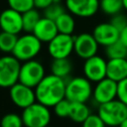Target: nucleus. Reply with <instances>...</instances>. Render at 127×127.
I'll use <instances>...</instances> for the list:
<instances>
[{"label": "nucleus", "mask_w": 127, "mask_h": 127, "mask_svg": "<svg viewBox=\"0 0 127 127\" xmlns=\"http://www.w3.org/2000/svg\"><path fill=\"white\" fill-rule=\"evenodd\" d=\"M33 34L42 42V43H49L52 41L58 34V28L56 22L54 20L48 19L46 17H42L41 20L36 25Z\"/></svg>", "instance_id": "dca6fc26"}, {"label": "nucleus", "mask_w": 127, "mask_h": 127, "mask_svg": "<svg viewBox=\"0 0 127 127\" xmlns=\"http://www.w3.org/2000/svg\"><path fill=\"white\" fill-rule=\"evenodd\" d=\"M107 77L119 82L127 77V59H111L107 61Z\"/></svg>", "instance_id": "f3484780"}, {"label": "nucleus", "mask_w": 127, "mask_h": 127, "mask_svg": "<svg viewBox=\"0 0 127 127\" xmlns=\"http://www.w3.org/2000/svg\"><path fill=\"white\" fill-rule=\"evenodd\" d=\"M119 40L127 47V26L120 32V38H119Z\"/></svg>", "instance_id": "473e14b6"}, {"label": "nucleus", "mask_w": 127, "mask_h": 127, "mask_svg": "<svg viewBox=\"0 0 127 127\" xmlns=\"http://www.w3.org/2000/svg\"><path fill=\"white\" fill-rule=\"evenodd\" d=\"M97 114L107 127H118L127 118V105L116 98L98 105Z\"/></svg>", "instance_id": "20e7f679"}, {"label": "nucleus", "mask_w": 127, "mask_h": 127, "mask_svg": "<svg viewBox=\"0 0 127 127\" xmlns=\"http://www.w3.org/2000/svg\"><path fill=\"white\" fill-rule=\"evenodd\" d=\"M117 99L127 105V77L117 82Z\"/></svg>", "instance_id": "7c9ffc66"}, {"label": "nucleus", "mask_w": 127, "mask_h": 127, "mask_svg": "<svg viewBox=\"0 0 127 127\" xmlns=\"http://www.w3.org/2000/svg\"><path fill=\"white\" fill-rule=\"evenodd\" d=\"M92 82L85 76H73L65 80V98L70 102L86 103L92 98Z\"/></svg>", "instance_id": "f03ea898"}, {"label": "nucleus", "mask_w": 127, "mask_h": 127, "mask_svg": "<svg viewBox=\"0 0 127 127\" xmlns=\"http://www.w3.org/2000/svg\"><path fill=\"white\" fill-rule=\"evenodd\" d=\"M42 44L43 43L33 33H25L18 37L12 55L23 63L35 60L42 50Z\"/></svg>", "instance_id": "7ed1b4c3"}, {"label": "nucleus", "mask_w": 127, "mask_h": 127, "mask_svg": "<svg viewBox=\"0 0 127 127\" xmlns=\"http://www.w3.org/2000/svg\"><path fill=\"white\" fill-rule=\"evenodd\" d=\"M9 96L12 103L22 110L37 101L35 88L25 85L19 81L9 88Z\"/></svg>", "instance_id": "9b49d317"}, {"label": "nucleus", "mask_w": 127, "mask_h": 127, "mask_svg": "<svg viewBox=\"0 0 127 127\" xmlns=\"http://www.w3.org/2000/svg\"><path fill=\"white\" fill-rule=\"evenodd\" d=\"M21 116L24 127H47L52 120L50 107L38 101L23 109Z\"/></svg>", "instance_id": "39448f33"}, {"label": "nucleus", "mask_w": 127, "mask_h": 127, "mask_svg": "<svg viewBox=\"0 0 127 127\" xmlns=\"http://www.w3.org/2000/svg\"><path fill=\"white\" fill-rule=\"evenodd\" d=\"M105 56L108 60L111 59H127V47L118 40L117 42L104 48Z\"/></svg>", "instance_id": "4be33fe9"}, {"label": "nucleus", "mask_w": 127, "mask_h": 127, "mask_svg": "<svg viewBox=\"0 0 127 127\" xmlns=\"http://www.w3.org/2000/svg\"><path fill=\"white\" fill-rule=\"evenodd\" d=\"M119 32H121L126 26H127V16L123 13L116 14L110 18L109 21Z\"/></svg>", "instance_id": "c756f323"}, {"label": "nucleus", "mask_w": 127, "mask_h": 127, "mask_svg": "<svg viewBox=\"0 0 127 127\" xmlns=\"http://www.w3.org/2000/svg\"><path fill=\"white\" fill-rule=\"evenodd\" d=\"M67 12L79 18H91L99 9V0H64Z\"/></svg>", "instance_id": "ddd939ff"}, {"label": "nucleus", "mask_w": 127, "mask_h": 127, "mask_svg": "<svg viewBox=\"0 0 127 127\" xmlns=\"http://www.w3.org/2000/svg\"><path fill=\"white\" fill-rule=\"evenodd\" d=\"M82 72L89 81L96 83L107 77V61L99 55L84 60Z\"/></svg>", "instance_id": "1a4fd4ad"}, {"label": "nucleus", "mask_w": 127, "mask_h": 127, "mask_svg": "<svg viewBox=\"0 0 127 127\" xmlns=\"http://www.w3.org/2000/svg\"><path fill=\"white\" fill-rule=\"evenodd\" d=\"M0 127H24L22 116L15 112L6 113L0 119Z\"/></svg>", "instance_id": "393cba45"}, {"label": "nucleus", "mask_w": 127, "mask_h": 127, "mask_svg": "<svg viewBox=\"0 0 127 127\" xmlns=\"http://www.w3.org/2000/svg\"><path fill=\"white\" fill-rule=\"evenodd\" d=\"M54 3V0H34V8L45 10Z\"/></svg>", "instance_id": "2f4dec72"}, {"label": "nucleus", "mask_w": 127, "mask_h": 127, "mask_svg": "<svg viewBox=\"0 0 127 127\" xmlns=\"http://www.w3.org/2000/svg\"><path fill=\"white\" fill-rule=\"evenodd\" d=\"M91 34L93 35L99 46H102L104 48L117 42L120 38V32L110 22L98 23L93 28Z\"/></svg>", "instance_id": "2eb2a0df"}, {"label": "nucleus", "mask_w": 127, "mask_h": 127, "mask_svg": "<svg viewBox=\"0 0 127 127\" xmlns=\"http://www.w3.org/2000/svg\"><path fill=\"white\" fill-rule=\"evenodd\" d=\"M123 1V9L127 11V0H122Z\"/></svg>", "instance_id": "f704fd0d"}, {"label": "nucleus", "mask_w": 127, "mask_h": 127, "mask_svg": "<svg viewBox=\"0 0 127 127\" xmlns=\"http://www.w3.org/2000/svg\"><path fill=\"white\" fill-rule=\"evenodd\" d=\"M118 127H127V118H126V119H125V120H124Z\"/></svg>", "instance_id": "72a5a7b5"}, {"label": "nucleus", "mask_w": 127, "mask_h": 127, "mask_svg": "<svg viewBox=\"0 0 127 127\" xmlns=\"http://www.w3.org/2000/svg\"><path fill=\"white\" fill-rule=\"evenodd\" d=\"M64 12H65V6H63L61 3H53L44 10V17L56 21Z\"/></svg>", "instance_id": "bb28decb"}, {"label": "nucleus", "mask_w": 127, "mask_h": 127, "mask_svg": "<svg viewBox=\"0 0 127 127\" xmlns=\"http://www.w3.org/2000/svg\"><path fill=\"white\" fill-rule=\"evenodd\" d=\"M74 37L59 33L48 43V53L54 59H66L73 53Z\"/></svg>", "instance_id": "6e6552de"}, {"label": "nucleus", "mask_w": 127, "mask_h": 127, "mask_svg": "<svg viewBox=\"0 0 127 127\" xmlns=\"http://www.w3.org/2000/svg\"><path fill=\"white\" fill-rule=\"evenodd\" d=\"M23 17V31L25 33H33L36 25L41 20V15L38 9L33 8L24 13H22Z\"/></svg>", "instance_id": "412c9836"}, {"label": "nucleus", "mask_w": 127, "mask_h": 127, "mask_svg": "<svg viewBox=\"0 0 127 127\" xmlns=\"http://www.w3.org/2000/svg\"><path fill=\"white\" fill-rule=\"evenodd\" d=\"M117 98V82L105 77L95 83L92 91V100L98 105Z\"/></svg>", "instance_id": "f8f14e48"}, {"label": "nucleus", "mask_w": 127, "mask_h": 127, "mask_svg": "<svg viewBox=\"0 0 127 127\" xmlns=\"http://www.w3.org/2000/svg\"><path fill=\"white\" fill-rule=\"evenodd\" d=\"M81 127H107L97 113H91L82 123Z\"/></svg>", "instance_id": "c85d7f7f"}, {"label": "nucleus", "mask_w": 127, "mask_h": 127, "mask_svg": "<svg viewBox=\"0 0 127 127\" xmlns=\"http://www.w3.org/2000/svg\"><path fill=\"white\" fill-rule=\"evenodd\" d=\"M9 8L24 13L34 8V0H7Z\"/></svg>", "instance_id": "cd10ccee"}, {"label": "nucleus", "mask_w": 127, "mask_h": 127, "mask_svg": "<svg viewBox=\"0 0 127 127\" xmlns=\"http://www.w3.org/2000/svg\"><path fill=\"white\" fill-rule=\"evenodd\" d=\"M91 114L89 106L84 102H71L68 118L74 122L81 124Z\"/></svg>", "instance_id": "6ab92c4d"}, {"label": "nucleus", "mask_w": 127, "mask_h": 127, "mask_svg": "<svg viewBox=\"0 0 127 127\" xmlns=\"http://www.w3.org/2000/svg\"><path fill=\"white\" fill-rule=\"evenodd\" d=\"M18 40V36L15 34L7 33V32H0V51L5 54H11L14 51Z\"/></svg>", "instance_id": "b1692460"}, {"label": "nucleus", "mask_w": 127, "mask_h": 127, "mask_svg": "<svg viewBox=\"0 0 127 127\" xmlns=\"http://www.w3.org/2000/svg\"><path fill=\"white\" fill-rule=\"evenodd\" d=\"M46 69L43 64L37 60H31L21 64L19 82L35 88L46 76Z\"/></svg>", "instance_id": "0eeeda50"}, {"label": "nucleus", "mask_w": 127, "mask_h": 127, "mask_svg": "<svg viewBox=\"0 0 127 127\" xmlns=\"http://www.w3.org/2000/svg\"><path fill=\"white\" fill-rule=\"evenodd\" d=\"M55 22H56L59 33L65 34V35H72V33L74 32L75 20L73 18V15H71L69 12L65 11Z\"/></svg>", "instance_id": "aec40b11"}, {"label": "nucleus", "mask_w": 127, "mask_h": 127, "mask_svg": "<svg viewBox=\"0 0 127 127\" xmlns=\"http://www.w3.org/2000/svg\"><path fill=\"white\" fill-rule=\"evenodd\" d=\"M0 29L3 32L18 35L23 31L22 13L7 8L0 13Z\"/></svg>", "instance_id": "4468645a"}, {"label": "nucleus", "mask_w": 127, "mask_h": 127, "mask_svg": "<svg viewBox=\"0 0 127 127\" xmlns=\"http://www.w3.org/2000/svg\"><path fill=\"white\" fill-rule=\"evenodd\" d=\"M70 105H71V102L67 100L66 98H64L53 107L54 113L59 118H68L69 111H70Z\"/></svg>", "instance_id": "a878e982"}, {"label": "nucleus", "mask_w": 127, "mask_h": 127, "mask_svg": "<svg viewBox=\"0 0 127 127\" xmlns=\"http://www.w3.org/2000/svg\"><path fill=\"white\" fill-rule=\"evenodd\" d=\"M21 63L13 55L0 57V87L10 88L19 81Z\"/></svg>", "instance_id": "423d86ee"}, {"label": "nucleus", "mask_w": 127, "mask_h": 127, "mask_svg": "<svg viewBox=\"0 0 127 127\" xmlns=\"http://www.w3.org/2000/svg\"><path fill=\"white\" fill-rule=\"evenodd\" d=\"M36 99L38 102L54 107L59 101L65 98V79L53 73L47 74L35 87Z\"/></svg>", "instance_id": "f257e3e1"}, {"label": "nucleus", "mask_w": 127, "mask_h": 127, "mask_svg": "<svg viewBox=\"0 0 127 127\" xmlns=\"http://www.w3.org/2000/svg\"><path fill=\"white\" fill-rule=\"evenodd\" d=\"M72 70V63L68 58L66 59H54L51 64V73L67 79Z\"/></svg>", "instance_id": "a211bd4d"}, {"label": "nucleus", "mask_w": 127, "mask_h": 127, "mask_svg": "<svg viewBox=\"0 0 127 127\" xmlns=\"http://www.w3.org/2000/svg\"><path fill=\"white\" fill-rule=\"evenodd\" d=\"M99 9L107 16H114L122 12L123 1L122 0H99Z\"/></svg>", "instance_id": "5701e85b"}, {"label": "nucleus", "mask_w": 127, "mask_h": 127, "mask_svg": "<svg viewBox=\"0 0 127 127\" xmlns=\"http://www.w3.org/2000/svg\"><path fill=\"white\" fill-rule=\"evenodd\" d=\"M99 44L96 42L92 34L80 33L74 37L73 53L82 60H87L97 55Z\"/></svg>", "instance_id": "9d476101"}, {"label": "nucleus", "mask_w": 127, "mask_h": 127, "mask_svg": "<svg viewBox=\"0 0 127 127\" xmlns=\"http://www.w3.org/2000/svg\"><path fill=\"white\" fill-rule=\"evenodd\" d=\"M47 127H51V126H47Z\"/></svg>", "instance_id": "c9c22d12"}]
</instances>
